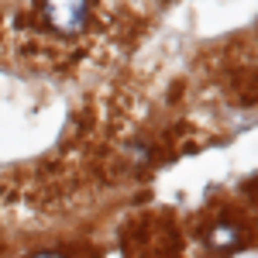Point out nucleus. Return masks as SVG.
Here are the masks:
<instances>
[{
	"instance_id": "nucleus-2",
	"label": "nucleus",
	"mask_w": 258,
	"mask_h": 258,
	"mask_svg": "<svg viewBox=\"0 0 258 258\" xmlns=\"http://www.w3.org/2000/svg\"><path fill=\"white\" fill-rule=\"evenodd\" d=\"M238 241V227L234 224H217L214 231H210V244L214 248H231Z\"/></svg>"
},
{
	"instance_id": "nucleus-1",
	"label": "nucleus",
	"mask_w": 258,
	"mask_h": 258,
	"mask_svg": "<svg viewBox=\"0 0 258 258\" xmlns=\"http://www.w3.org/2000/svg\"><path fill=\"white\" fill-rule=\"evenodd\" d=\"M45 18L48 24L62 31V35H76L86 28V18H90V7L86 4H76V0H62V4H48L45 7Z\"/></svg>"
},
{
	"instance_id": "nucleus-3",
	"label": "nucleus",
	"mask_w": 258,
	"mask_h": 258,
	"mask_svg": "<svg viewBox=\"0 0 258 258\" xmlns=\"http://www.w3.org/2000/svg\"><path fill=\"white\" fill-rule=\"evenodd\" d=\"M35 258H62V255H55V251H38Z\"/></svg>"
}]
</instances>
